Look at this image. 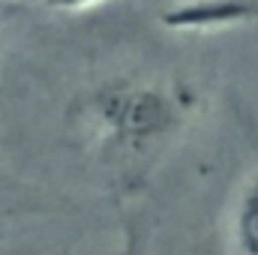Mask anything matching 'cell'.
<instances>
[{"instance_id": "6da1fadb", "label": "cell", "mask_w": 258, "mask_h": 255, "mask_svg": "<svg viewBox=\"0 0 258 255\" xmlns=\"http://www.w3.org/2000/svg\"><path fill=\"white\" fill-rule=\"evenodd\" d=\"M189 114L183 90L159 81H114L93 90L81 105V126L108 153L141 159L156 153Z\"/></svg>"}, {"instance_id": "7a4b0ae2", "label": "cell", "mask_w": 258, "mask_h": 255, "mask_svg": "<svg viewBox=\"0 0 258 255\" xmlns=\"http://www.w3.org/2000/svg\"><path fill=\"white\" fill-rule=\"evenodd\" d=\"M258 18V0H183L162 12V24L183 33H213Z\"/></svg>"}, {"instance_id": "3957f363", "label": "cell", "mask_w": 258, "mask_h": 255, "mask_svg": "<svg viewBox=\"0 0 258 255\" xmlns=\"http://www.w3.org/2000/svg\"><path fill=\"white\" fill-rule=\"evenodd\" d=\"M234 243L240 255H258V168L246 177L240 186L237 204H234V219H231Z\"/></svg>"}, {"instance_id": "277c9868", "label": "cell", "mask_w": 258, "mask_h": 255, "mask_svg": "<svg viewBox=\"0 0 258 255\" xmlns=\"http://www.w3.org/2000/svg\"><path fill=\"white\" fill-rule=\"evenodd\" d=\"M45 9H57V12H84V9H96L99 3L108 0H39Z\"/></svg>"}, {"instance_id": "5b68a950", "label": "cell", "mask_w": 258, "mask_h": 255, "mask_svg": "<svg viewBox=\"0 0 258 255\" xmlns=\"http://www.w3.org/2000/svg\"><path fill=\"white\" fill-rule=\"evenodd\" d=\"M117 255H144V240L135 228H126V240H123V249Z\"/></svg>"}]
</instances>
